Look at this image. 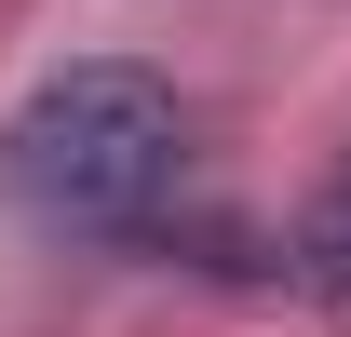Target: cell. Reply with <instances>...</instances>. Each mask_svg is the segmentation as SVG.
<instances>
[{
	"label": "cell",
	"mask_w": 351,
	"mask_h": 337,
	"mask_svg": "<svg viewBox=\"0 0 351 337\" xmlns=\"http://www.w3.org/2000/svg\"><path fill=\"white\" fill-rule=\"evenodd\" d=\"M176 175H189V108H176L162 68H122V54L54 68L0 122V203L27 229H82V243L149 229Z\"/></svg>",
	"instance_id": "6da1fadb"
},
{
	"label": "cell",
	"mask_w": 351,
	"mask_h": 337,
	"mask_svg": "<svg viewBox=\"0 0 351 337\" xmlns=\"http://www.w3.org/2000/svg\"><path fill=\"white\" fill-rule=\"evenodd\" d=\"M284 270H298L311 297H351V162L298 203V243H284Z\"/></svg>",
	"instance_id": "7a4b0ae2"
}]
</instances>
